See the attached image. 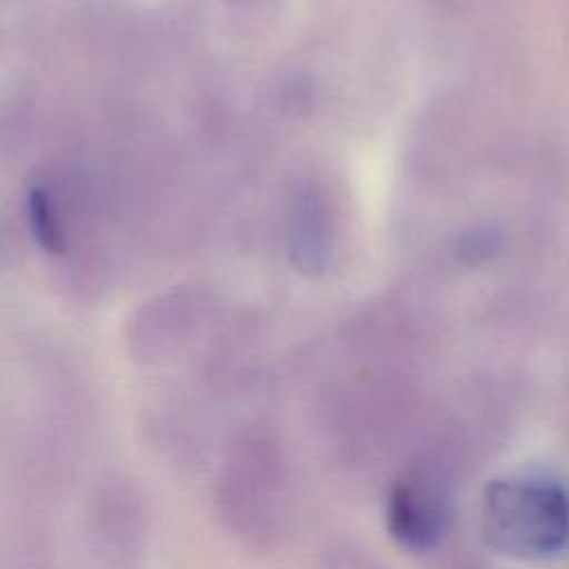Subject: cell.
Instances as JSON below:
<instances>
[{
  "instance_id": "6da1fadb",
  "label": "cell",
  "mask_w": 569,
  "mask_h": 569,
  "mask_svg": "<svg viewBox=\"0 0 569 569\" xmlns=\"http://www.w3.org/2000/svg\"><path fill=\"white\" fill-rule=\"evenodd\" d=\"M480 529L491 549L518 560H545L569 545V496L542 473H511L487 485Z\"/></svg>"
},
{
  "instance_id": "7a4b0ae2",
  "label": "cell",
  "mask_w": 569,
  "mask_h": 569,
  "mask_svg": "<svg viewBox=\"0 0 569 569\" xmlns=\"http://www.w3.org/2000/svg\"><path fill=\"white\" fill-rule=\"evenodd\" d=\"M218 505L229 529L264 545L287 511V469L278 445L260 431L236 440L218 478Z\"/></svg>"
},
{
  "instance_id": "3957f363",
  "label": "cell",
  "mask_w": 569,
  "mask_h": 569,
  "mask_svg": "<svg viewBox=\"0 0 569 569\" xmlns=\"http://www.w3.org/2000/svg\"><path fill=\"white\" fill-rule=\"evenodd\" d=\"M453 456L445 449L425 453L407 467L387 496V529L411 551L440 545L451 520Z\"/></svg>"
}]
</instances>
